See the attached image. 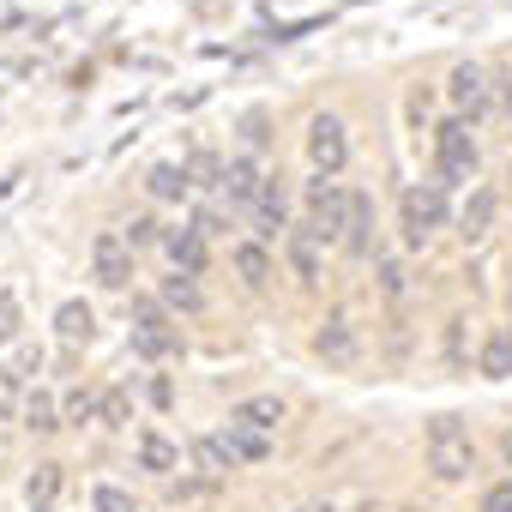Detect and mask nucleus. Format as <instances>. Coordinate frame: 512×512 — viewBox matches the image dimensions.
Segmentation results:
<instances>
[{
    "mask_svg": "<svg viewBox=\"0 0 512 512\" xmlns=\"http://www.w3.org/2000/svg\"><path fill=\"white\" fill-rule=\"evenodd\" d=\"M193 464H199V476H205V482H223V476L235 470V452H229V440L199 434V440H193Z\"/></svg>",
    "mask_w": 512,
    "mask_h": 512,
    "instance_id": "obj_16",
    "label": "nucleus"
},
{
    "mask_svg": "<svg viewBox=\"0 0 512 512\" xmlns=\"http://www.w3.org/2000/svg\"><path fill=\"white\" fill-rule=\"evenodd\" d=\"M494 211H500V193H494V187H470V199H464V211H458V235H464V241H488Z\"/></svg>",
    "mask_w": 512,
    "mask_h": 512,
    "instance_id": "obj_10",
    "label": "nucleus"
},
{
    "mask_svg": "<svg viewBox=\"0 0 512 512\" xmlns=\"http://www.w3.org/2000/svg\"><path fill=\"white\" fill-rule=\"evenodd\" d=\"M302 512H332V506H302Z\"/></svg>",
    "mask_w": 512,
    "mask_h": 512,
    "instance_id": "obj_40",
    "label": "nucleus"
},
{
    "mask_svg": "<svg viewBox=\"0 0 512 512\" xmlns=\"http://www.w3.org/2000/svg\"><path fill=\"white\" fill-rule=\"evenodd\" d=\"M91 272H97L103 290H127V284H133V247H127L115 229L91 241Z\"/></svg>",
    "mask_w": 512,
    "mask_h": 512,
    "instance_id": "obj_5",
    "label": "nucleus"
},
{
    "mask_svg": "<svg viewBox=\"0 0 512 512\" xmlns=\"http://www.w3.org/2000/svg\"><path fill=\"white\" fill-rule=\"evenodd\" d=\"M440 223H446V181H422L398 199V229L410 247H428Z\"/></svg>",
    "mask_w": 512,
    "mask_h": 512,
    "instance_id": "obj_1",
    "label": "nucleus"
},
{
    "mask_svg": "<svg viewBox=\"0 0 512 512\" xmlns=\"http://www.w3.org/2000/svg\"><path fill=\"white\" fill-rule=\"evenodd\" d=\"M344 247L356 253V260H368V247H374V199H368V193H350V223H344Z\"/></svg>",
    "mask_w": 512,
    "mask_h": 512,
    "instance_id": "obj_14",
    "label": "nucleus"
},
{
    "mask_svg": "<svg viewBox=\"0 0 512 512\" xmlns=\"http://www.w3.org/2000/svg\"><path fill=\"white\" fill-rule=\"evenodd\" d=\"M223 193L235 199V205H260V193H266V175H260V163H253V157H229L223 163Z\"/></svg>",
    "mask_w": 512,
    "mask_h": 512,
    "instance_id": "obj_9",
    "label": "nucleus"
},
{
    "mask_svg": "<svg viewBox=\"0 0 512 512\" xmlns=\"http://www.w3.org/2000/svg\"><path fill=\"white\" fill-rule=\"evenodd\" d=\"M139 464L157 470V476H169V470H181V446L163 440V434H139Z\"/></svg>",
    "mask_w": 512,
    "mask_h": 512,
    "instance_id": "obj_21",
    "label": "nucleus"
},
{
    "mask_svg": "<svg viewBox=\"0 0 512 512\" xmlns=\"http://www.w3.org/2000/svg\"><path fill=\"white\" fill-rule=\"evenodd\" d=\"M253 223H260V241H272V235L284 229V187H278V181H266L260 205H253Z\"/></svg>",
    "mask_w": 512,
    "mask_h": 512,
    "instance_id": "obj_23",
    "label": "nucleus"
},
{
    "mask_svg": "<svg viewBox=\"0 0 512 512\" xmlns=\"http://www.w3.org/2000/svg\"><path fill=\"white\" fill-rule=\"evenodd\" d=\"M320 247H326V235L314 223L308 229H290V266H296L302 284H320Z\"/></svg>",
    "mask_w": 512,
    "mask_h": 512,
    "instance_id": "obj_13",
    "label": "nucleus"
},
{
    "mask_svg": "<svg viewBox=\"0 0 512 512\" xmlns=\"http://www.w3.org/2000/svg\"><path fill=\"white\" fill-rule=\"evenodd\" d=\"M19 422H25L31 434H55V428H67V416H61V404H55L49 392H25V404H19Z\"/></svg>",
    "mask_w": 512,
    "mask_h": 512,
    "instance_id": "obj_19",
    "label": "nucleus"
},
{
    "mask_svg": "<svg viewBox=\"0 0 512 512\" xmlns=\"http://www.w3.org/2000/svg\"><path fill=\"white\" fill-rule=\"evenodd\" d=\"M91 506H97V512H139V500H133L127 488H115V482H97V488H91Z\"/></svg>",
    "mask_w": 512,
    "mask_h": 512,
    "instance_id": "obj_28",
    "label": "nucleus"
},
{
    "mask_svg": "<svg viewBox=\"0 0 512 512\" xmlns=\"http://www.w3.org/2000/svg\"><path fill=\"white\" fill-rule=\"evenodd\" d=\"M121 241H127L133 253H139V247H157V241H163V223H157V217H133V223L121 229Z\"/></svg>",
    "mask_w": 512,
    "mask_h": 512,
    "instance_id": "obj_29",
    "label": "nucleus"
},
{
    "mask_svg": "<svg viewBox=\"0 0 512 512\" xmlns=\"http://www.w3.org/2000/svg\"><path fill=\"white\" fill-rule=\"evenodd\" d=\"M31 512H49V506H31Z\"/></svg>",
    "mask_w": 512,
    "mask_h": 512,
    "instance_id": "obj_42",
    "label": "nucleus"
},
{
    "mask_svg": "<svg viewBox=\"0 0 512 512\" xmlns=\"http://www.w3.org/2000/svg\"><path fill=\"white\" fill-rule=\"evenodd\" d=\"M145 187H151V199H187V187H193V175H187L181 163H157V169L145 175Z\"/></svg>",
    "mask_w": 512,
    "mask_h": 512,
    "instance_id": "obj_22",
    "label": "nucleus"
},
{
    "mask_svg": "<svg viewBox=\"0 0 512 512\" xmlns=\"http://www.w3.org/2000/svg\"><path fill=\"white\" fill-rule=\"evenodd\" d=\"M428 470H434L440 482H464V476L476 470V446H470V434H458V440H428Z\"/></svg>",
    "mask_w": 512,
    "mask_h": 512,
    "instance_id": "obj_8",
    "label": "nucleus"
},
{
    "mask_svg": "<svg viewBox=\"0 0 512 512\" xmlns=\"http://www.w3.org/2000/svg\"><path fill=\"white\" fill-rule=\"evenodd\" d=\"M434 157H440V175L446 181H470L476 175V139H470V121H446L434 133Z\"/></svg>",
    "mask_w": 512,
    "mask_h": 512,
    "instance_id": "obj_3",
    "label": "nucleus"
},
{
    "mask_svg": "<svg viewBox=\"0 0 512 512\" xmlns=\"http://www.w3.org/2000/svg\"><path fill=\"white\" fill-rule=\"evenodd\" d=\"M314 350H320L326 362H338V368H350V362L362 356V338H356V326H350V320H326V326L314 332Z\"/></svg>",
    "mask_w": 512,
    "mask_h": 512,
    "instance_id": "obj_11",
    "label": "nucleus"
},
{
    "mask_svg": "<svg viewBox=\"0 0 512 512\" xmlns=\"http://www.w3.org/2000/svg\"><path fill=\"white\" fill-rule=\"evenodd\" d=\"M308 211H314V229L326 241H344V223H350V193L332 181V175H314L308 181Z\"/></svg>",
    "mask_w": 512,
    "mask_h": 512,
    "instance_id": "obj_2",
    "label": "nucleus"
},
{
    "mask_svg": "<svg viewBox=\"0 0 512 512\" xmlns=\"http://www.w3.org/2000/svg\"><path fill=\"white\" fill-rule=\"evenodd\" d=\"M374 266H380V290H386V296L398 302V296H404V266L392 260V253H380V260H374Z\"/></svg>",
    "mask_w": 512,
    "mask_h": 512,
    "instance_id": "obj_33",
    "label": "nucleus"
},
{
    "mask_svg": "<svg viewBox=\"0 0 512 512\" xmlns=\"http://www.w3.org/2000/svg\"><path fill=\"white\" fill-rule=\"evenodd\" d=\"M284 416H290V410H284V398H278V392H260V398H241V404H235V422L260 428V434H272Z\"/></svg>",
    "mask_w": 512,
    "mask_h": 512,
    "instance_id": "obj_17",
    "label": "nucleus"
},
{
    "mask_svg": "<svg viewBox=\"0 0 512 512\" xmlns=\"http://www.w3.org/2000/svg\"><path fill=\"white\" fill-rule=\"evenodd\" d=\"M500 452H506V464H512V428H506V434H500Z\"/></svg>",
    "mask_w": 512,
    "mask_h": 512,
    "instance_id": "obj_39",
    "label": "nucleus"
},
{
    "mask_svg": "<svg viewBox=\"0 0 512 512\" xmlns=\"http://www.w3.org/2000/svg\"><path fill=\"white\" fill-rule=\"evenodd\" d=\"M223 440H229L235 458H266V452H272V440H266L260 428H247V422H235V416H229V434H223Z\"/></svg>",
    "mask_w": 512,
    "mask_h": 512,
    "instance_id": "obj_24",
    "label": "nucleus"
},
{
    "mask_svg": "<svg viewBox=\"0 0 512 512\" xmlns=\"http://www.w3.org/2000/svg\"><path fill=\"white\" fill-rule=\"evenodd\" d=\"M482 512H512V482H494V488H482Z\"/></svg>",
    "mask_w": 512,
    "mask_h": 512,
    "instance_id": "obj_35",
    "label": "nucleus"
},
{
    "mask_svg": "<svg viewBox=\"0 0 512 512\" xmlns=\"http://www.w3.org/2000/svg\"><path fill=\"white\" fill-rule=\"evenodd\" d=\"M446 97H452V109H458V121H476V115L488 109V73H482L476 61H464V67H452V79H446Z\"/></svg>",
    "mask_w": 512,
    "mask_h": 512,
    "instance_id": "obj_7",
    "label": "nucleus"
},
{
    "mask_svg": "<svg viewBox=\"0 0 512 512\" xmlns=\"http://www.w3.org/2000/svg\"><path fill=\"white\" fill-rule=\"evenodd\" d=\"M55 488H61V464H37L31 482H25V500H31V506H49Z\"/></svg>",
    "mask_w": 512,
    "mask_h": 512,
    "instance_id": "obj_27",
    "label": "nucleus"
},
{
    "mask_svg": "<svg viewBox=\"0 0 512 512\" xmlns=\"http://www.w3.org/2000/svg\"><path fill=\"white\" fill-rule=\"evenodd\" d=\"M175 344H181V338H175V326L163 320V308H157V302H133V350L157 362V356H169Z\"/></svg>",
    "mask_w": 512,
    "mask_h": 512,
    "instance_id": "obj_6",
    "label": "nucleus"
},
{
    "mask_svg": "<svg viewBox=\"0 0 512 512\" xmlns=\"http://www.w3.org/2000/svg\"><path fill=\"white\" fill-rule=\"evenodd\" d=\"M163 302H169V308H187V314H199V308H205V296H199V284H193L187 272L163 278Z\"/></svg>",
    "mask_w": 512,
    "mask_h": 512,
    "instance_id": "obj_25",
    "label": "nucleus"
},
{
    "mask_svg": "<svg viewBox=\"0 0 512 512\" xmlns=\"http://www.w3.org/2000/svg\"><path fill=\"white\" fill-rule=\"evenodd\" d=\"M488 380H512V326H494L488 344H482V362H476Z\"/></svg>",
    "mask_w": 512,
    "mask_h": 512,
    "instance_id": "obj_20",
    "label": "nucleus"
},
{
    "mask_svg": "<svg viewBox=\"0 0 512 512\" xmlns=\"http://www.w3.org/2000/svg\"><path fill=\"white\" fill-rule=\"evenodd\" d=\"M133 422V398L115 386V392H103V428H127Z\"/></svg>",
    "mask_w": 512,
    "mask_h": 512,
    "instance_id": "obj_31",
    "label": "nucleus"
},
{
    "mask_svg": "<svg viewBox=\"0 0 512 512\" xmlns=\"http://www.w3.org/2000/svg\"><path fill=\"white\" fill-rule=\"evenodd\" d=\"M163 247H169V260H175V272H187V278H199L205 272V235L187 223V229H163Z\"/></svg>",
    "mask_w": 512,
    "mask_h": 512,
    "instance_id": "obj_12",
    "label": "nucleus"
},
{
    "mask_svg": "<svg viewBox=\"0 0 512 512\" xmlns=\"http://www.w3.org/2000/svg\"><path fill=\"white\" fill-rule=\"evenodd\" d=\"M61 416H67V422H103V398L79 386V392H67V398H61Z\"/></svg>",
    "mask_w": 512,
    "mask_h": 512,
    "instance_id": "obj_26",
    "label": "nucleus"
},
{
    "mask_svg": "<svg viewBox=\"0 0 512 512\" xmlns=\"http://www.w3.org/2000/svg\"><path fill=\"white\" fill-rule=\"evenodd\" d=\"M19 326H25L19 296H13V290H0V344H13V338H19Z\"/></svg>",
    "mask_w": 512,
    "mask_h": 512,
    "instance_id": "obj_30",
    "label": "nucleus"
},
{
    "mask_svg": "<svg viewBox=\"0 0 512 512\" xmlns=\"http://www.w3.org/2000/svg\"><path fill=\"white\" fill-rule=\"evenodd\" d=\"M25 398H19V374L13 368H0V410H19Z\"/></svg>",
    "mask_w": 512,
    "mask_h": 512,
    "instance_id": "obj_36",
    "label": "nucleus"
},
{
    "mask_svg": "<svg viewBox=\"0 0 512 512\" xmlns=\"http://www.w3.org/2000/svg\"><path fill=\"white\" fill-rule=\"evenodd\" d=\"M506 193H512V169H506Z\"/></svg>",
    "mask_w": 512,
    "mask_h": 512,
    "instance_id": "obj_41",
    "label": "nucleus"
},
{
    "mask_svg": "<svg viewBox=\"0 0 512 512\" xmlns=\"http://www.w3.org/2000/svg\"><path fill=\"white\" fill-rule=\"evenodd\" d=\"M458 434H470L458 416H434V422H428V440H458Z\"/></svg>",
    "mask_w": 512,
    "mask_h": 512,
    "instance_id": "obj_37",
    "label": "nucleus"
},
{
    "mask_svg": "<svg viewBox=\"0 0 512 512\" xmlns=\"http://www.w3.org/2000/svg\"><path fill=\"white\" fill-rule=\"evenodd\" d=\"M55 332H61V344H91L97 338V314L85 302H61L55 308Z\"/></svg>",
    "mask_w": 512,
    "mask_h": 512,
    "instance_id": "obj_18",
    "label": "nucleus"
},
{
    "mask_svg": "<svg viewBox=\"0 0 512 512\" xmlns=\"http://www.w3.org/2000/svg\"><path fill=\"white\" fill-rule=\"evenodd\" d=\"M193 229H199L205 241H211V235H223V223H217V211H199V217H193Z\"/></svg>",
    "mask_w": 512,
    "mask_h": 512,
    "instance_id": "obj_38",
    "label": "nucleus"
},
{
    "mask_svg": "<svg viewBox=\"0 0 512 512\" xmlns=\"http://www.w3.org/2000/svg\"><path fill=\"white\" fill-rule=\"evenodd\" d=\"M464 326H470L464 314H458V320H446V362H452V368H464Z\"/></svg>",
    "mask_w": 512,
    "mask_h": 512,
    "instance_id": "obj_34",
    "label": "nucleus"
},
{
    "mask_svg": "<svg viewBox=\"0 0 512 512\" xmlns=\"http://www.w3.org/2000/svg\"><path fill=\"white\" fill-rule=\"evenodd\" d=\"M187 175H193L199 187H223V163H217L211 151H193V163H187Z\"/></svg>",
    "mask_w": 512,
    "mask_h": 512,
    "instance_id": "obj_32",
    "label": "nucleus"
},
{
    "mask_svg": "<svg viewBox=\"0 0 512 512\" xmlns=\"http://www.w3.org/2000/svg\"><path fill=\"white\" fill-rule=\"evenodd\" d=\"M308 157H314L320 175H338L350 163V139H344V121L338 115H314L308 121Z\"/></svg>",
    "mask_w": 512,
    "mask_h": 512,
    "instance_id": "obj_4",
    "label": "nucleus"
},
{
    "mask_svg": "<svg viewBox=\"0 0 512 512\" xmlns=\"http://www.w3.org/2000/svg\"><path fill=\"white\" fill-rule=\"evenodd\" d=\"M229 260H235V272H241L247 290H266V284H272V253H266L260 241H235Z\"/></svg>",
    "mask_w": 512,
    "mask_h": 512,
    "instance_id": "obj_15",
    "label": "nucleus"
}]
</instances>
